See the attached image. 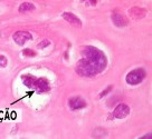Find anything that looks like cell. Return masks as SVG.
Segmentation results:
<instances>
[{
	"label": "cell",
	"mask_w": 152,
	"mask_h": 139,
	"mask_svg": "<svg viewBox=\"0 0 152 139\" xmlns=\"http://www.w3.org/2000/svg\"><path fill=\"white\" fill-rule=\"evenodd\" d=\"M112 21L116 27H125L129 24L128 18L124 17L123 14H119V12H115L112 14Z\"/></svg>",
	"instance_id": "cell-7"
},
{
	"label": "cell",
	"mask_w": 152,
	"mask_h": 139,
	"mask_svg": "<svg viewBox=\"0 0 152 139\" xmlns=\"http://www.w3.org/2000/svg\"><path fill=\"white\" fill-rule=\"evenodd\" d=\"M112 88H113V86H109V87H106L104 90L101 92L100 95H99V98H103V97H105L106 95H109L110 94V91L112 90Z\"/></svg>",
	"instance_id": "cell-11"
},
{
	"label": "cell",
	"mask_w": 152,
	"mask_h": 139,
	"mask_svg": "<svg viewBox=\"0 0 152 139\" xmlns=\"http://www.w3.org/2000/svg\"><path fill=\"white\" fill-rule=\"evenodd\" d=\"M129 14L131 17L133 18H137V19H140V18H144L145 14H147V11L141 8V7H132L131 9L129 10Z\"/></svg>",
	"instance_id": "cell-8"
},
{
	"label": "cell",
	"mask_w": 152,
	"mask_h": 139,
	"mask_svg": "<svg viewBox=\"0 0 152 139\" xmlns=\"http://www.w3.org/2000/svg\"><path fill=\"white\" fill-rule=\"evenodd\" d=\"M129 114H130V107L126 104H120V105H118L113 111L114 118H119V119L128 117Z\"/></svg>",
	"instance_id": "cell-5"
},
{
	"label": "cell",
	"mask_w": 152,
	"mask_h": 139,
	"mask_svg": "<svg viewBox=\"0 0 152 139\" xmlns=\"http://www.w3.org/2000/svg\"><path fill=\"white\" fill-rule=\"evenodd\" d=\"M97 4V1H87L86 2V5H90V6H96Z\"/></svg>",
	"instance_id": "cell-14"
},
{
	"label": "cell",
	"mask_w": 152,
	"mask_h": 139,
	"mask_svg": "<svg viewBox=\"0 0 152 139\" xmlns=\"http://www.w3.org/2000/svg\"><path fill=\"white\" fill-rule=\"evenodd\" d=\"M12 39H14V41L17 43V45L23 46V45H25L27 41L31 40V35L29 34L28 31H23V30H20V31H16V32L12 35Z\"/></svg>",
	"instance_id": "cell-3"
},
{
	"label": "cell",
	"mask_w": 152,
	"mask_h": 139,
	"mask_svg": "<svg viewBox=\"0 0 152 139\" xmlns=\"http://www.w3.org/2000/svg\"><path fill=\"white\" fill-rule=\"evenodd\" d=\"M36 9V7L34 4L31 2H23L21 5L19 6V12L20 14H27V12H30V11H34Z\"/></svg>",
	"instance_id": "cell-9"
},
{
	"label": "cell",
	"mask_w": 152,
	"mask_h": 139,
	"mask_svg": "<svg viewBox=\"0 0 152 139\" xmlns=\"http://www.w3.org/2000/svg\"><path fill=\"white\" fill-rule=\"evenodd\" d=\"M50 45V41L49 40H47V39H45V40H43V41H40L39 42V45H38V48L43 49L45 48V47H48Z\"/></svg>",
	"instance_id": "cell-13"
},
{
	"label": "cell",
	"mask_w": 152,
	"mask_h": 139,
	"mask_svg": "<svg viewBox=\"0 0 152 139\" xmlns=\"http://www.w3.org/2000/svg\"><path fill=\"white\" fill-rule=\"evenodd\" d=\"M23 55H24L25 57H35L36 56V51L33 50V49H24L23 50Z\"/></svg>",
	"instance_id": "cell-10"
},
{
	"label": "cell",
	"mask_w": 152,
	"mask_h": 139,
	"mask_svg": "<svg viewBox=\"0 0 152 139\" xmlns=\"http://www.w3.org/2000/svg\"><path fill=\"white\" fill-rule=\"evenodd\" d=\"M147 77V71L144 68H137V69H133L129 72L126 77H125V80L129 85L131 86H135V85H139Z\"/></svg>",
	"instance_id": "cell-2"
},
{
	"label": "cell",
	"mask_w": 152,
	"mask_h": 139,
	"mask_svg": "<svg viewBox=\"0 0 152 139\" xmlns=\"http://www.w3.org/2000/svg\"><path fill=\"white\" fill-rule=\"evenodd\" d=\"M62 17L66 20L68 24H71L72 26H75V27H81L82 26L81 19L74 14H72V12H64L62 14Z\"/></svg>",
	"instance_id": "cell-6"
},
{
	"label": "cell",
	"mask_w": 152,
	"mask_h": 139,
	"mask_svg": "<svg viewBox=\"0 0 152 139\" xmlns=\"http://www.w3.org/2000/svg\"><path fill=\"white\" fill-rule=\"evenodd\" d=\"M21 79L28 88L37 92H45L49 90V82L46 78H36L31 75H24Z\"/></svg>",
	"instance_id": "cell-1"
},
{
	"label": "cell",
	"mask_w": 152,
	"mask_h": 139,
	"mask_svg": "<svg viewBox=\"0 0 152 139\" xmlns=\"http://www.w3.org/2000/svg\"><path fill=\"white\" fill-rule=\"evenodd\" d=\"M68 106L72 110H78V109H83L86 107V101L80 96L72 97L68 99Z\"/></svg>",
	"instance_id": "cell-4"
},
{
	"label": "cell",
	"mask_w": 152,
	"mask_h": 139,
	"mask_svg": "<svg viewBox=\"0 0 152 139\" xmlns=\"http://www.w3.org/2000/svg\"><path fill=\"white\" fill-rule=\"evenodd\" d=\"M150 137H152V134H151V133H150L149 135H147V136H143L142 138H150Z\"/></svg>",
	"instance_id": "cell-15"
},
{
	"label": "cell",
	"mask_w": 152,
	"mask_h": 139,
	"mask_svg": "<svg viewBox=\"0 0 152 139\" xmlns=\"http://www.w3.org/2000/svg\"><path fill=\"white\" fill-rule=\"evenodd\" d=\"M7 63H8V59L4 55H0V68H5Z\"/></svg>",
	"instance_id": "cell-12"
}]
</instances>
